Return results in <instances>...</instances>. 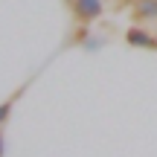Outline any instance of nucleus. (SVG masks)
Returning <instances> with one entry per match:
<instances>
[{
	"mask_svg": "<svg viewBox=\"0 0 157 157\" xmlns=\"http://www.w3.org/2000/svg\"><path fill=\"white\" fill-rule=\"evenodd\" d=\"M134 23H157V0H131Z\"/></svg>",
	"mask_w": 157,
	"mask_h": 157,
	"instance_id": "3",
	"label": "nucleus"
},
{
	"mask_svg": "<svg viewBox=\"0 0 157 157\" xmlns=\"http://www.w3.org/2000/svg\"><path fill=\"white\" fill-rule=\"evenodd\" d=\"M125 41H128V47H137V50H157L154 32H148V29L140 26V23H134V26L125 32Z\"/></svg>",
	"mask_w": 157,
	"mask_h": 157,
	"instance_id": "2",
	"label": "nucleus"
},
{
	"mask_svg": "<svg viewBox=\"0 0 157 157\" xmlns=\"http://www.w3.org/2000/svg\"><path fill=\"white\" fill-rule=\"evenodd\" d=\"M12 105H15V99H6L3 105H0V125L9 119V113H12Z\"/></svg>",
	"mask_w": 157,
	"mask_h": 157,
	"instance_id": "4",
	"label": "nucleus"
},
{
	"mask_svg": "<svg viewBox=\"0 0 157 157\" xmlns=\"http://www.w3.org/2000/svg\"><path fill=\"white\" fill-rule=\"evenodd\" d=\"M70 12H73L76 23L90 26L93 21H99V17L105 15V0H73V3H70Z\"/></svg>",
	"mask_w": 157,
	"mask_h": 157,
	"instance_id": "1",
	"label": "nucleus"
}]
</instances>
